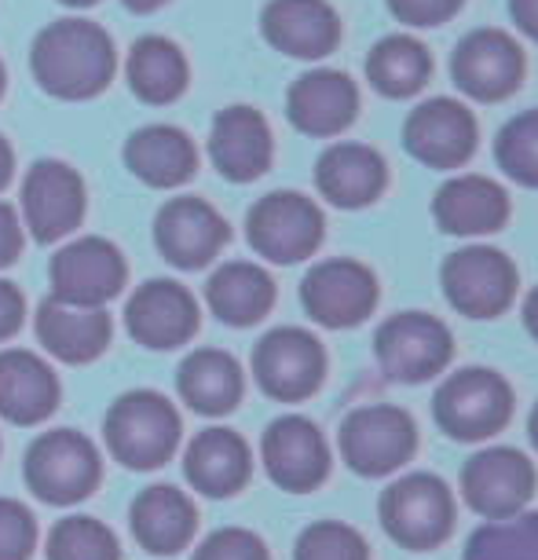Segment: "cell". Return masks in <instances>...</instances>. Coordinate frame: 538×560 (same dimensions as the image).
I'll list each match as a JSON object with an SVG mask.
<instances>
[{"mask_svg": "<svg viewBox=\"0 0 538 560\" xmlns=\"http://www.w3.org/2000/svg\"><path fill=\"white\" fill-rule=\"evenodd\" d=\"M304 312L315 323L341 330V326L363 323L377 304V279L359 260H323L304 275L301 282Z\"/></svg>", "mask_w": 538, "mask_h": 560, "instance_id": "cell-13", "label": "cell"}, {"mask_svg": "<svg viewBox=\"0 0 538 560\" xmlns=\"http://www.w3.org/2000/svg\"><path fill=\"white\" fill-rule=\"evenodd\" d=\"M249 246L271 264H297L312 257L323 242V213L312 198L297 191L264 195L246 220Z\"/></svg>", "mask_w": 538, "mask_h": 560, "instance_id": "cell-7", "label": "cell"}, {"mask_svg": "<svg viewBox=\"0 0 538 560\" xmlns=\"http://www.w3.org/2000/svg\"><path fill=\"white\" fill-rule=\"evenodd\" d=\"M125 165L151 187H179L184 179H191L198 154L187 132L173 125H147L125 143Z\"/></svg>", "mask_w": 538, "mask_h": 560, "instance_id": "cell-29", "label": "cell"}, {"mask_svg": "<svg viewBox=\"0 0 538 560\" xmlns=\"http://www.w3.org/2000/svg\"><path fill=\"white\" fill-rule=\"evenodd\" d=\"M510 15L527 37L538 40V0H510Z\"/></svg>", "mask_w": 538, "mask_h": 560, "instance_id": "cell-43", "label": "cell"}, {"mask_svg": "<svg viewBox=\"0 0 538 560\" xmlns=\"http://www.w3.org/2000/svg\"><path fill=\"white\" fill-rule=\"evenodd\" d=\"M12 162H15V158H12V147H8V143H4V136H0V187H4L8 179H12Z\"/></svg>", "mask_w": 538, "mask_h": 560, "instance_id": "cell-45", "label": "cell"}, {"mask_svg": "<svg viewBox=\"0 0 538 560\" xmlns=\"http://www.w3.org/2000/svg\"><path fill=\"white\" fill-rule=\"evenodd\" d=\"M184 472L195 491L209 499H227L246 488L249 480V447L231 429H206L187 447Z\"/></svg>", "mask_w": 538, "mask_h": 560, "instance_id": "cell-27", "label": "cell"}, {"mask_svg": "<svg viewBox=\"0 0 538 560\" xmlns=\"http://www.w3.org/2000/svg\"><path fill=\"white\" fill-rule=\"evenodd\" d=\"M23 217L37 242H59L84 220V184L67 162H37L23 184Z\"/></svg>", "mask_w": 538, "mask_h": 560, "instance_id": "cell-18", "label": "cell"}, {"mask_svg": "<svg viewBox=\"0 0 538 560\" xmlns=\"http://www.w3.org/2000/svg\"><path fill=\"white\" fill-rule=\"evenodd\" d=\"M260 26L264 37L293 59H323L341 40V19L326 0H271Z\"/></svg>", "mask_w": 538, "mask_h": 560, "instance_id": "cell-20", "label": "cell"}, {"mask_svg": "<svg viewBox=\"0 0 538 560\" xmlns=\"http://www.w3.org/2000/svg\"><path fill=\"white\" fill-rule=\"evenodd\" d=\"M407 151L429 168H458L477 151V118L455 100H429L404 125Z\"/></svg>", "mask_w": 538, "mask_h": 560, "instance_id": "cell-15", "label": "cell"}, {"mask_svg": "<svg viewBox=\"0 0 538 560\" xmlns=\"http://www.w3.org/2000/svg\"><path fill=\"white\" fill-rule=\"evenodd\" d=\"M23 315H26V301L12 282L0 279V341L15 337V330L23 326Z\"/></svg>", "mask_w": 538, "mask_h": 560, "instance_id": "cell-41", "label": "cell"}, {"mask_svg": "<svg viewBox=\"0 0 538 560\" xmlns=\"http://www.w3.org/2000/svg\"><path fill=\"white\" fill-rule=\"evenodd\" d=\"M59 404V377L45 359L26 348L0 352V418L12 425H37Z\"/></svg>", "mask_w": 538, "mask_h": 560, "instance_id": "cell-23", "label": "cell"}, {"mask_svg": "<svg viewBox=\"0 0 538 560\" xmlns=\"http://www.w3.org/2000/svg\"><path fill=\"white\" fill-rule=\"evenodd\" d=\"M19 253H23V228H19L15 209L0 202V268L15 264Z\"/></svg>", "mask_w": 538, "mask_h": 560, "instance_id": "cell-42", "label": "cell"}, {"mask_svg": "<svg viewBox=\"0 0 538 560\" xmlns=\"http://www.w3.org/2000/svg\"><path fill=\"white\" fill-rule=\"evenodd\" d=\"M466 560H538V513L483 524L469 538Z\"/></svg>", "mask_w": 538, "mask_h": 560, "instance_id": "cell-34", "label": "cell"}, {"mask_svg": "<svg viewBox=\"0 0 538 560\" xmlns=\"http://www.w3.org/2000/svg\"><path fill=\"white\" fill-rule=\"evenodd\" d=\"M385 158L366 143H334L315 165V184L323 198L341 209L371 206L385 191Z\"/></svg>", "mask_w": 538, "mask_h": 560, "instance_id": "cell-25", "label": "cell"}, {"mask_svg": "<svg viewBox=\"0 0 538 560\" xmlns=\"http://www.w3.org/2000/svg\"><path fill=\"white\" fill-rule=\"evenodd\" d=\"M385 532L407 549H436L455 527V499L429 472H410L382 494Z\"/></svg>", "mask_w": 538, "mask_h": 560, "instance_id": "cell-5", "label": "cell"}, {"mask_svg": "<svg viewBox=\"0 0 538 560\" xmlns=\"http://www.w3.org/2000/svg\"><path fill=\"white\" fill-rule=\"evenodd\" d=\"M26 483L40 502L73 505L100 483V451L73 429H51L26 451Z\"/></svg>", "mask_w": 538, "mask_h": 560, "instance_id": "cell-3", "label": "cell"}, {"mask_svg": "<svg viewBox=\"0 0 538 560\" xmlns=\"http://www.w3.org/2000/svg\"><path fill=\"white\" fill-rule=\"evenodd\" d=\"M461 8V0H388V12L407 26H440Z\"/></svg>", "mask_w": 538, "mask_h": 560, "instance_id": "cell-40", "label": "cell"}, {"mask_svg": "<svg viewBox=\"0 0 538 560\" xmlns=\"http://www.w3.org/2000/svg\"><path fill=\"white\" fill-rule=\"evenodd\" d=\"M132 535L140 538L143 549H151L157 557L179 553L195 535L198 513L195 502L173 483H157V488L140 491V499L132 502Z\"/></svg>", "mask_w": 538, "mask_h": 560, "instance_id": "cell-28", "label": "cell"}, {"mask_svg": "<svg viewBox=\"0 0 538 560\" xmlns=\"http://www.w3.org/2000/svg\"><path fill=\"white\" fill-rule=\"evenodd\" d=\"M162 4H168V0H125L129 12H154V8H162Z\"/></svg>", "mask_w": 538, "mask_h": 560, "instance_id": "cell-46", "label": "cell"}, {"mask_svg": "<svg viewBox=\"0 0 538 560\" xmlns=\"http://www.w3.org/2000/svg\"><path fill=\"white\" fill-rule=\"evenodd\" d=\"M443 293L451 308H458L469 319H494L513 304L516 268L502 249L469 246L443 260Z\"/></svg>", "mask_w": 538, "mask_h": 560, "instance_id": "cell-8", "label": "cell"}, {"mask_svg": "<svg viewBox=\"0 0 538 560\" xmlns=\"http://www.w3.org/2000/svg\"><path fill=\"white\" fill-rule=\"evenodd\" d=\"M195 560H268V549L246 527H220L198 546Z\"/></svg>", "mask_w": 538, "mask_h": 560, "instance_id": "cell-39", "label": "cell"}, {"mask_svg": "<svg viewBox=\"0 0 538 560\" xmlns=\"http://www.w3.org/2000/svg\"><path fill=\"white\" fill-rule=\"evenodd\" d=\"M418 447L414 418L399 407H359L341 425V454L359 477H385L410 462Z\"/></svg>", "mask_w": 538, "mask_h": 560, "instance_id": "cell-6", "label": "cell"}, {"mask_svg": "<svg viewBox=\"0 0 538 560\" xmlns=\"http://www.w3.org/2000/svg\"><path fill=\"white\" fill-rule=\"evenodd\" d=\"M527 429H531V443H535V451H538V407L531 410V425H527Z\"/></svg>", "mask_w": 538, "mask_h": 560, "instance_id": "cell-47", "label": "cell"}, {"mask_svg": "<svg viewBox=\"0 0 538 560\" xmlns=\"http://www.w3.org/2000/svg\"><path fill=\"white\" fill-rule=\"evenodd\" d=\"M253 374L271 399L282 404H301L323 385L326 355L323 345L308 330L297 326H279L268 337H260L253 352Z\"/></svg>", "mask_w": 538, "mask_h": 560, "instance_id": "cell-10", "label": "cell"}, {"mask_svg": "<svg viewBox=\"0 0 538 560\" xmlns=\"http://www.w3.org/2000/svg\"><path fill=\"white\" fill-rule=\"evenodd\" d=\"M125 78H129L132 92L143 103L165 107V103H173L187 84L184 51L165 37L136 40L132 51H129V62H125Z\"/></svg>", "mask_w": 538, "mask_h": 560, "instance_id": "cell-32", "label": "cell"}, {"mask_svg": "<svg viewBox=\"0 0 538 560\" xmlns=\"http://www.w3.org/2000/svg\"><path fill=\"white\" fill-rule=\"evenodd\" d=\"M377 363L393 382H429L443 366L451 363L455 341L451 330L440 319H432L425 312H404L382 323V330L374 337Z\"/></svg>", "mask_w": 538, "mask_h": 560, "instance_id": "cell-9", "label": "cell"}, {"mask_svg": "<svg viewBox=\"0 0 538 560\" xmlns=\"http://www.w3.org/2000/svg\"><path fill=\"white\" fill-rule=\"evenodd\" d=\"M179 396L198 415H227L242 399V366L235 355L220 352V348H198L179 363Z\"/></svg>", "mask_w": 538, "mask_h": 560, "instance_id": "cell-30", "label": "cell"}, {"mask_svg": "<svg viewBox=\"0 0 538 560\" xmlns=\"http://www.w3.org/2000/svg\"><path fill=\"white\" fill-rule=\"evenodd\" d=\"M0 96H4V67H0Z\"/></svg>", "mask_w": 538, "mask_h": 560, "instance_id": "cell-49", "label": "cell"}, {"mask_svg": "<svg viewBox=\"0 0 538 560\" xmlns=\"http://www.w3.org/2000/svg\"><path fill=\"white\" fill-rule=\"evenodd\" d=\"M62 4H70V8H89V4H96V0H62Z\"/></svg>", "mask_w": 538, "mask_h": 560, "instance_id": "cell-48", "label": "cell"}, {"mask_svg": "<svg viewBox=\"0 0 538 560\" xmlns=\"http://www.w3.org/2000/svg\"><path fill=\"white\" fill-rule=\"evenodd\" d=\"M209 158L220 176L249 184L271 165V129L253 107H227L217 114L209 132Z\"/></svg>", "mask_w": 538, "mask_h": 560, "instance_id": "cell-22", "label": "cell"}, {"mask_svg": "<svg viewBox=\"0 0 538 560\" xmlns=\"http://www.w3.org/2000/svg\"><path fill=\"white\" fill-rule=\"evenodd\" d=\"M179 415L162 393H125L118 404L107 410L103 436H107L110 454L129 469H157L179 447Z\"/></svg>", "mask_w": 538, "mask_h": 560, "instance_id": "cell-2", "label": "cell"}, {"mask_svg": "<svg viewBox=\"0 0 538 560\" xmlns=\"http://www.w3.org/2000/svg\"><path fill=\"white\" fill-rule=\"evenodd\" d=\"M37 546L34 513L15 499H0V560H30Z\"/></svg>", "mask_w": 538, "mask_h": 560, "instance_id": "cell-38", "label": "cell"}, {"mask_svg": "<svg viewBox=\"0 0 538 560\" xmlns=\"http://www.w3.org/2000/svg\"><path fill=\"white\" fill-rule=\"evenodd\" d=\"M264 469L282 491H312L319 488L330 472V451H326L323 432L308 418L286 415L271 421L264 432Z\"/></svg>", "mask_w": 538, "mask_h": 560, "instance_id": "cell-16", "label": "cell"}, {"mask_svg": "<svg viewBox=\"0 0 538 560\" xmlns=\"http://www.w3.org/2000/svg\"><path fill=\"white\" fill-rule=\"evenodd\" d=\"M461 494L488 521L516 516L535 494V469L521 451L491 447L472 454L461 472Z\"/></svg>", "mask_w": 538, "mask_h": 560, "instance_id": "cell-14", "label": "cell"}, {"mask_svg": "<svg viewBox=\"0 0 538 560\" xmlns=\"http://www.w3.org/2000/svg\"><path fill=\"white\" fill-rule=\"evenodd\" d=\"M432 73V56L425 45L407 34H393L385 40H377L371 59H366V78L382 96L388 100H407L414 92L425 89Z\"/></svg>", "mask_w": 538, "mask_h": 560, "instance_id": "cell-33", "label": "cell"}, {"mask_svg": "<svg viewBox=\"0 0 538 560\" xmlns=\"http://www.w3.org/2000/svg\"><path fill=\"white\" fill-rule=\"evenodd\" d=\"M125 326L143 348L165 352V348H179L195 337L198 304L179 282L154 279L132 293L129 308H125Z\"/></svg>", "mask_w": 538, "mask_h": 560, "instance_id": "cell-19", "label": "cell"}, {"mask_svg": "<svg viewBox=\"0 0 538 560\" xmlns=\"http://www.w3.org/2000/svg\"><path fill=\"white\" fill-rule=\"evenodd\" d=\"M154 242L173 268L195 271L224 249L227 220L202 198H173L154 220Z\"/></svg>", "mask_w": 538, "mask_h": 560, "instance_id": "cell-17", "label": "cell"}, {"mask_svg": "<svg viewBox=\"0 0 538 560\" xmlns=\"http://www.w3.org/2000/svg\"><path fill=\"white\" fill-rule=\"evenodd\" d=\"M451 78L469 100L499 103L524 81V48L505 30H472L451 56Z\"/></svg>", "mask_w": 538, "mask_h": 560, "instance_id": "cell-11", "label": "cell"}, {"mask_svg": "<svg viewBox=\"0 0 538 560\" xmlns=\"http://www.w3.org/2000/svg\"><path fill=\"white\" fill-rule=\"evenodd\" d=\"M125 287V257L107 238H78L51 257V293L62 304L103 308Z\"/></svg>", "mask_w": 538, "mask_h": 560, "instance_id": "cell-12", "label": "cell"}, {"mask_svg": "<svg viewBox=\"0 0 538 560\" xmlns=\"http://www.w3.org/2000/svg\"><path fill=\"white\" fill-rule=\"evenodd\" d=\"M30 67H34L37 84L51 96L89 100L110 84L118 56L103 26L84 23V19H62L37 34Z\"/></svg>", "mask_w": 538, "mask_h": 560, "instance_id": "cell-1", "label": "cell"}, {"mask_svg": "<svg viewBox=\"0 0 538 560\" xmlns=\"http://www.w3.org/2000/svg\"><path fill=\"white\" fill-rule=\"evenodd\" d=\"M432 217L447 235H491L510 220V195L488 176H455L436 191Z\"/></svg>", "mask_w": 538, "mask_h": 560, "instance_id": "cell-24", "label": "cell"}, {"mask_svg": "<svg viewBox=\"0 0 538 560\" xmlns=\"http://www.w3.org/2000/svg\"><path fill=\"white\" fill-rule=\"evenodd\" d=\"M37 337L48 355L62 363H89L110 345V315L103 308H81V304L51 298L37 308Z\"/></svg>", "mask_w": 538, "mask_h": 560, "instance_id": "cell-26", "label": "cell"}, {"mask_svg": "<svg viewBox=\"0 0 538 560\" xmlns=\"http://www.w3.org/2000/svg\"><path fill=\"white\" fill-rule=\"evenodd\" d=\"M359 92L341 70H312L293 81L286 96V114L301 132L337 136L355 121Z\"/></svg>", "mask_w": 538, "mask_h": 560, "instance_id": "cell-21", "label": "cell"}, {"mask_svg": "<svg viewBox=\"0 0 538 560\" xmlns=\"http://www.w3.org/2000/svg\"><path fill=\"white\" fill-rule=\"evenodd\" d=\"M48 560H121V546L96 516H67L48 535Z\"/></svg>", "mask_w": 538, "mask_h": 560, "instance_id": "cell-35", "label": "cell"}, {"mask_svg": "<svg viewBox=\"0 0 538 560\" xmlns=\"http://www.w3.org/2000/svg\"><path fill=\"white\" fill-rule=\"evenodd\" d=\"M293 560H371L363 535L341 521H319L304 527Z\"/></svg>", "mask_w": 538, "mask_h": 560, "instance_id": "cell-37", "label": "cell"}, {"mask_svg": "<svg viewBox=\"0 0 538 560\" xmlns=\"http://www.w3.org/2000/svg\"><path fill=\"white\" fill-rule=\"evenodd\" d=\"M524 323H527V330H531V337L538 341V290L524 301Z\"/></svg>", "mask_w": 538, "mask_h": 560, "instance_id": "cell-44", "label": "cell"}, {"mask_svg": "<svg viewBox=\"0 0 538 560\" xmlns=\"http://www.w3.org/2000/svg\"><path fill=\"white\" fill-rule=\"evenodd\" d=\"M206 301L220 323L227 326H253L276 304V282L271 275L249 260H231L213 271L206 287Z\"/></svg>", "mask_w": 538, "mask_h": 560, "instance_id": "cell-31", "label": "cell"}, {"mask_svg": "<svg viewBox=\"0 0 538 560\" xmlns=\"http://www.w3.org/2000/svg\"><path fill=\"white\" fill-rule=\"evenodd\" d=\"M436 421L447 436L455 440H483L505 429L513 415V393L494 370L469 366L451 374L447 382L436 388Z\"/></svg>", "mask_w": 538, "mask_h": 560, "instance_id": "cell-4", "label": "cell"}, {"mask_svg": "<svg viewBox=\"0 0 538 560\" xmlns=\"http://www.w3.org/2000/svg\"><path fill=\"white\" fill-rule=\"evenodd\" d=\"M494 158L505 176L524 187H538V107L524 110L505 125L494 143Z\"/></svg>", "mask_w": 538, "mask_h": 560, "instance_id": "cell-36", "label": "cell"}]
</instances>
